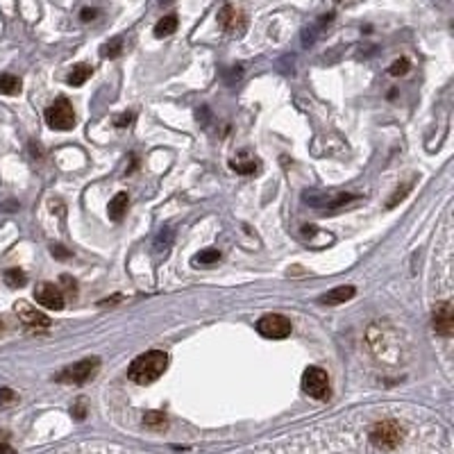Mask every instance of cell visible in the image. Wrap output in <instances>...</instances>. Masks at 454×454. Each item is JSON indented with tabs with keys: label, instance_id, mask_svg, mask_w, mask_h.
Here are the masks:
<instances>
[{
	"label": "cell",
	"instance_id": "9a60e30c",
	"mask_svg": "<svg viewBox=\"0 0 454 454\" xmlns=\"http://www.w3.org/2000/svg\"><path fill=\"white\" fill-rule=\"evenodd\" d=\"M177 25H179L177 14H168V16H164V19H159L157 25H155V37H159V39L170 37V34H173V32L177 30Z\"/></svg>",
	"mask_w": 454,
	"mask_h": 454
},
{
	"label": "cell",
	"instance_id": "7a4b0ae2",
	"mask_svg": "<svg viewBox=\"0 0 454 454\" xmlns=\"http://www.w3.org/2000/svg\"><path fill=\"white\" fill-rule=\"evenodd\" d=\"M98 368H100V359L98 357H89V359H82V362L73 364V366H66L64 371L55 377V380L62 382V384H71V387H75V384H84V382L93 380L96 373H98Z\"/></svg>",
	"mask_w": 454,
	"mask_h": 454
},
{
	"label": "cell",
	"instance_id": "f1b7e54d",
	"mask_svg": "<svg viewBox=\"0 0 454 454\" xmlns=\"http://www.w3.org/2000/svg\"><path fill=\"white\" fill-rule=\"evenodd\" d=\"M0 454H14V450L7 443H0Z\"/></svg>",
	"mask_w": 454,
	"mask_h": 454
},
{
	"label": "cell",
	"instance_id": "7402d4cb",
	"mask_svg": "<svg viewBox=\"0 0 454 454\" xmlns=\"http://www.w3.org/2000/svg\"><path fill=\"white\" fill-rule=\"evenodd\" d=\"M409 191H411V182H409V184H402V188H398V191L391 195V200H389L387 207H396V204H398L402 198H405V195H407Z\"/></svg>",
	"mask_w": 454,
	"mask_h": 454
},
{
	"label": "cell",
	"instance_id": "d4e9b609",
	"mask_svg": "<svg viewBox=\"0 0 454 454\" xmlns=\"http://www.w3.org/2000/svg\"><path fill=\"white\" fill-rule=\"evenodd\" d=\"M98 16V10H91V7H87V10H82V14H80V19L87 23V21H93Z\"/></svg>",
	"mask_w": 454,
	"mask_h": 454
},
{
	"label": "cell",
	"instance_id": "2e32d148",
	"mask_svg": "<svg viewBox=\"0 0 454 454\" xmlns=\"http://www.w3.org/2000/svg\"><path fill=\"white\" fill-rule=\"evenodd\" d=\"M123 46H125L123 37H114L111 41H107V44H102V46H100V57H105V59H116V57H121V55H123Z\"/></svg>",
	"mask_w": 454,
	"mask_h": 454
},
{
	"label": "cell",
	"instance_id": "ba28073f",
	"mask_svg": "<svg viewBox=\"0 0 454 454\" xmlns=\"http://www.w3.org/2000/svg\"><path fill=\"white\" fill-rule=\"evenodd\" d=\"M14 311L21 318V323L28 325L32 330H46L50 327V323H53L44 311H39L37 307H32L30 302H25V300H19V302L14 305Z\"/></svg>",
	"mask_w": 454,
	"mask_h": 454
},
{
	"label": "cell",
	"instance_id": "52a82bcc",
	"mask_svg": "<svg viewBox=\"0 0 454 454\" xmlns=\"http://www.w3.org/2000/svg\"><path fill=\"white\" fill-rule=\"evenodd\" d=\"M257 332H259L264 339H286L291 337V332H293V325L279 314H266L264 318H259V323H257Z\"/></svg>",
	"mask_w": 454,
	"mask_h": 454
},
{
	"label": "cell",
	"instance_id": "4fadbf2b",
	"mask_svg": "<svg viewBox=\"0 0 454 454\" xmlns=\"http://www.w3.org/2000/svg\"><path fill=\"white\" fill-rule=\"evenodd\" d=\"M127 204H130V198H127V193H116L114 198H111L109 202V218L111 220H123L125 216V211H127Z\"/></svg>",
	"mask_w": 454,
	"mask_h": 454
},
{
	"label": "cell",
	"instance_id": "9c48e42d",
	"mask_svg": "<svg viewBox=\"0 0 454 454\" xmlns=\"http://www.w3.org/2000/svg\"><path fill=\"white\" fill-rule=\"evenodd\" d=\"M34 298H37V302L41 307H46V309H50V311H62L64 305H66L62 291H59L55 284H48V282L37 284V289H34Z\"/></svg>",
	"mask_w": 454,
	"mask_h": 454
},
{
	"label": "cell",
	"instance_id": "484cf974",
	"mask_svg": "<svg viewBox=\"0 0 454 454\" xmlns=\"http://www.w3.org/2000/svg\"><path fill=\"white\" fill-rule=\"evenodd\" d=\"M62 284H64L68 291H73V293L78 291V284H75V279H71V275H62Z\"/></svg>",
	"mask_w": 454,
	"mask_h": 454
},
{
	"label": "cell",
	"instance_id": "83f0119b",
	"mask_svg": "<svg viewBox=\"0 0 454 454\" xmlns=\"http://www.w3.org/2000/svg\"><path fill=\"white\" fill-rule=\"evenodd\" d=\"M53 254H57V257H64V259L68 257V252L64 250V248H59V245H55V248H53Z\"/></svg>",
	"mask_w": 454,
	"mask_h": 454
},
{
	"label": "cell",
	"instance_id": "30bf717a",
	"mask_svg": "<svg viewBox=\"0 0 454 454\" xmlns=\"http://www.w3.org/2000/svg\"><path fill=\"white\" fill-rule=\"evenodd\" d=\"M432 323H434V330L436 334L441 337H452L454 332V309L450 302H439L434 307V314H432Z\"/></svg>",
	"mask_w": 454,
	"mask_h": 454
},
{
	"label": "cell",
	"instance_id": "4dcf8cb0",
	"mask_svg": "<svg viewBox=\"0 0 454 454\" xmlns=\"http://www.w3.org/2000/svg\"><path fill=\"white\" fill-rule=\"evenodd\" d=\"M161 5H168V3H173V0H159Z\"/></svg>",
	"mask_w": 454,
	"mask_h": 454
},
{
	"label": "cell",
	"instance_id": "ac0fdd59",
	"mask_svg": "<svg viewBox=\"0 0 454 454\" xmlns=\"http://www.w3.org/2000/svg\"><path fill=\"white\" fill-rule=\"evenodd\" d=\"M5 284L7 286H12V289H19L25 284V273L19 270V268H10V270H5Z\"/></svg>",
	"mask_w": 454,
	"mask_h": 454
},
{
	"label": "cell",
	"instance_id": "3957f363",
	"mask_svg": "<svg viewBox=\"0 0 454 454\" xmlns=\"http://www.w3.org/2000/svg\"><path fill=\"white\" fill-rule=\"evenodd\" d=\"M46 123L53 130H73L78 118H75L73 105L68 102V98H57L53 105L46 109Z\"/></svg>",
	"mask_w": 454,
	"mask_h": 454
},
{
	"label": "cell",
	"instance_id": "4316f807",
	"mask_svg": "<svg viewBox=\"0 0 454 454\" xmlns=\"http://www.w3.org/2000/svg\"><path fill=\"white\" fill-rule=\"evenodd\" d=\"M75 418H84V400H78V409H75Z\"/></svg>",
	"mask_w": 454,
	"mask_h": 454
},
{
	"label": "cell",
	"instance_id": "1f68e13d",
	"mask_svg": "<svg viewBox=\"0 0 454 454\" xmlns=\"http://www.w3.org/2000/svg\"><path fill=\"white\" fill-rule=\"evenodd\" d=\"M334 3H343V0H334Z\"/></svg>",
	"mask_w": 454,
	"mask_h": 454
},
{
	"label": "cell",
	"instance_id": "d6986e66",
	"mask_svg": "<svg viewBox=\"0 0 454 454\" xmlns=\"http://www.w3.org/2000/svg\"><path fill=\"white\" fill-rule=\"evenodd\" d=\"M411 71V62L407 57H400V59H396V62L391 64V68H389V73L393 75V78H402V75H407Z\"/></svg>",
	"mask_w": 454,
	"mask_h": 454
},
{
	"label": "cell",
	"instance_id": "cb8c5ba5",
	"mask_svg": "<svg viewBox=\"0 0 454 454\" xmlns=\"http://www.w3.org/2000/svg\"><path fill=\"white\" fill-rule=\"evenodd\" d=\"M132 121H134V114H132V111H125L123 116H118V118H116L114 125H116V127H125V125H130Z\"/></svg>",
	"mask_w": 454,
	"mask_h": 454
},
{
	"label": "cell",
	"instance_id": "603a6c76",
	"mask_svg": "<svg viewBox=\"0 0 454 454\" xmlns=\"http://www.w3.org/2000/svg\"><path fill=\"white\" fill-rule=\"evenodd\" d=\"M12 402H16V393L12 389H0V405L10 407Z\"/></svg>",
	"mask_w": 454,
	"mask_h": 454
},
{
	"label": "cell",
	"instance_id": "8fae6325",
	"mask_svg": "<svg viewBox=\"0 0 454 454\" xmlns=\"http://www.w3.org/2000/svg\"><path fill=\"white\" fill-rule=\"evenodd\" d=\"M355 293H357L355 286H337V289L327 291V293L321 298V305H330V307L343 305V302H348V300H352Z\"/></svg>",
	"mask_w": 454,
	"mask_h": 454
},
{
	"label": "cell",
	"instance_id": "7c38bea8",
	"mask_svg": "<svg viewBox=\"0 0 454 454\" xmlns=\"http://www.w3.org/2000/svg\"><path fill=\"white\" fill-rule=\"evenodd\" d=\"M91 75H93V68L89 64H75L71 68V73L66 75V84H71V87H82Z\"/></svg>",
	"mask_w": 454,
	"mask_h": 454
},
{
	"label": "cell",
	"instance_id": "f546056e",
	"mask_svg": "<svg viewBox=\"0 0 454 454\" xmlns=\"http://www.w3.org/2000/svg\"><path fill=\"white\" fill-rule=\"evenodd\" d=\"M3 330H5V321H3V318H0V332H3Z\"/></svg>",
	"mask_w": 454,
	"mask_h": 454
},
{
	"label": "cell",
	"instance_id": "277c9868",
	"mask_svg": "<svg viewBox=\"0 0 454 454\" xmlns=\"http://www.w3.org/2000/svg\"><path fill=\"white\" fill-rule=\"evenodd\" d=\"M218 25H220L222 32L229 34V37H241L248 28V16L241 7L225 3L218 10Z\"/></svg>",
	"mask_w": 454,
	"mask_h": 454
},
{
	"label": "cell",
	"instance_id": "8992f818",
	"mask_svg": "<svg viewBox=\"0 0 454 454\" xmlns=\"http://www.w3.org/2000/svg\"><path fill=\"white\" fill-rule=\"evenodd\" d=\"M302 391L316 400H325L330 396V377L323 368H307L302 375Z\"/></svg>",
	"mask_w": 454,
	"mask_h": 454
},
{
	"label": "cell",
	"instance_id": "e0dca14e",
	"mask_svg": "<svg viewBox=\"0 0 454 454\" xmlns=\"http://www.w3.org/2000/svg\"><path fill=\"white\" fill-rule=\"evenodd\" d=\"M229 166H232V170L238 175H254L257 170H259V161H254V159H250V161H229Z\"/></svg>",
	"mask_w": 454,
	"mask_h": 454
},
{
	"label": "cell",
	"instance_id": "5b68a950",
	"mask_svg": "<svg viewBox=\"0 0 454 454\" xmlns=\"http://www.w3.org/2000/svg\"><path fill=\"white\" fill-rule=\"evenodd\" d=\"M402 439H405V430H402V425L396 421L377 423L371 430V441L377 445V448H384V450L398 448Z\"/></svg>",
	"mask_w": 454,
	"mask_h": 454
},
{
	"label": "cell",
	"instance_id": "5bb4252c",
	"mask_svg": "<svg viewBox=\"0 0 454 454\" xmlns=\"http://www.w3.org/2000/svg\"><path fill=\"white\" fill-rule=\"evenodd\" d=\"M21 89H23L21 78H16L12 73L0 75V93H3V96H19Z\"/></svg>",
	"mask_w": 454,
	"mask_h": 454
},
{
	"label": "cell",
	"instance_id": "44dd1931",
	"mask_svg": "<svg viewBox=\"0 0 454 454\" xmlns=\"http://www.w3.org/2000/svg\"><path fill=\"white\" fill-rule=\"evenodd\" d=\"M218 259H220V252L213 250V248H209V250H202V252L195 254L193 264H216Z\"/></svg>",
	"mask_w": 454,
	"mask_h": 454
},
{
	"label": "cell",
	"instance_id": "ffe728a7",
	"mask_svg": "<svg viewBox=\"0 0 454 454\" xmlns=\"http://www.w3.org/2000/svg\"><path fill=\"white\" fill-rule=\"evenodd\" d=\"M143 423L148 427H155V430H161V427H166V416L159 414V411H148L143 416Z\"/></svg>",
	"mask_w": 454,
	"mask_h": 454
},
{
	"label": "cell",
	"instance_id": "6da1fadb",
	"mask_svg": "<svg viewBox=\"0 0 454 454\" xmlns=\"http://www.w3.org/2000/svg\"><path fill=\"white\" fill-rule=\"evenodd\" d=\"M166 368H168V355L161 352V350H150V352L134 359L130 371H127V377L136 384H152L166 373Z\"/></svg>",
	"mask_w": 454,
	"mask_h": 454
}]
</instances>
